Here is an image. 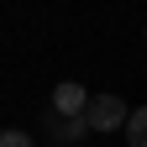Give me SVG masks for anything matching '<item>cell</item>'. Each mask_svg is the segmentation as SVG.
<instances>
[{"mask_svg": "<svg viewBox=\"0 0 147 147\" xmlns=\"http://www.w3.org/2000/svg\"><path fill=\"white\" fill-rule=\"evenodd\" d=\"M84 121H89V131H116V126L131 121V105H126L121 95H89Z\"/></svg>", "mask_w": 147, "mask_h": 147, "instance_id": "obj_1", "label": "cell"}, {"mask_svg": "<svg viewBox=\"0 0 147 147\" xmlns=\"http://www.w3.org/2000/svg\"><path fill=\"white\" fill-rule=\"evenodd\" d=\"M53 110H58V116H84V110H89V89L84 84H58V89H53Z\"/></svg>", "mask_w": 147, "mask_h": 147, "instance_id": "obj_2", "label": "cell"}, {"mask_svg": "<svg viewBox=\"0 0 147 147\" xmlns=\"http://www.w3.org/2000/svg\"><path fill=\"white\" fill-rule=\"evenodd\" d=\"M47 126H53V137H58L63 147H79L89 137V121L84 116H58V110H47Z\"/></svg>", "mask_w": 147, "mask_h": 147, "instance_id": "obj_3", "label": "cell"}, {"mask_svg": "<svg viewBox=\"0 0 147 147\" xmlns=\"http://www.w3.org/2000/svg\"><path fill=\"white\" fill-rule=\"evenodd\" d=\"M126 142H131V147H147V105L131 110V121H126Z\"/></svg>", "mask_w": 147, "mask_h": 147, "instance_id": "obj_4", "label": "cell"}, {"mask_svg": "<svg viewBox=\"0 0 147 147\" xmlns=\"http://www.w3.org/2000/svg\"><path fill=\"white\" fill-rule=\"evenodd\" d=\"M0 147H32L26 131H0Z\"/></svg>", "mask_w": 147, "mask_h": 147, "instance_id": "obj_5", "label": "cell"}, {"mask_svg": "<svg viewBox=\"0 0 147 147\" xmlns=\"http://www.w3.org/2000/svg\"><path fill=\"white\" fill-rule=\"evenodd\" d=\"M142 37H147V26H142Z\"/></svg>", "mask_w": 147, "mask_h": 147, "instance_id": "obj_6", "label": "cell"}]
</instances>
